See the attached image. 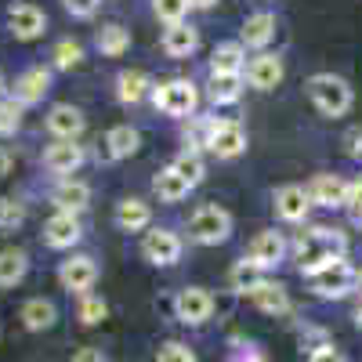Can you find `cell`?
<instances>
[{
    "label": "cell",
    "instance_id": "7bdbcfd3",
    "mask_svg": "<svg viewBox=\"0 0 362 362\" xmlns=\"http://www.w3.org/2000/svg\"><path fill=\"white\" fill-rule=\"evenodd\" d=\"M344 145H348V156H351V160H362V131H358V127L344 134Z\"/></svg>",
    "mask_w": 362,
    "mask_h": 362
},
{
    "label": "cell",
    "instance_id": "52a82bcc",
    "mask_svg": "<svg viewBox=\"0 0 362 362\" xmlns=\"http://www.w3.org/2000/svg\"><path fill=\"white\" fill-rule=\"evenodd\" d=\"M214 312V297H210L203 286H185L174 297V315L185 322V326H203Z\"/></svg>",
    "mask_w": 362,
    "mask_h": 362
},
{
    "label": "cell",
    "instance_id": "b9f144b4",
    "mask_svg": "<svg viewBox=\"0 0 362 362\" xmlns=\"http://www.w3.org/2000/svg\"><path fill=\"white\" fill-rule=\"evenodd\" d=\"M308 362H344V355H341L334 344H319V348L308 355Z\"/></svg>",
    "mask_w": 362,
    "mask_h": 362
},
{
    "label": "cell",
    "instance_id": "e575fe53",
    "mask_svg": "<svg viewBox=\"0 0 362 362\" xmlns=\"http://www.w3.org/2000/svg\"><path fill=\"white\" fill-rule=\"evenodd\" d=\"M54 69H73V66H80V58H83V47L76 44V40H58L54 44Z\"/></svg>",
    "mask_w": 362,
    "mask_h": 362
},
{
    "label": "cell",
    "instance_id": "30bf717a",
    "mask_svg": "<svg viewBox=\"0 0 362 362\" xmlns=\"http://www.w3.org/2000/svg\"><path fill=\"white\" fill-rule=\"evenodd\" d=\"M283 254H286V239L276 232V228H264V232H257L254 239H250V247H247V261L254 264V268H276L279 261H283Z\"/></svg>",
    "mask_w": 362,
    "mask_h": 362
},
{
    "label": "cell",
    "instance_id": "bcb514c9",
    "mask_svg": "<svg viewBox=\"0 0 362 362\" xmlns=\"http://www.w3.org/2000/svg\"><path fill=\"white\" fill-rule=\"evenodd\" d=\"M8 170H11V153H8L4 145H0V177H4Z\"/></svg>",
    "mask_w": 362,
    "mask_h": 362
},
{
    "label": "cell",
    "instance_id": "3957f363",
    "mask_svg": "<svg viewBox=\"0 0 362 362\" xmlns=\"http://www.w3.org/2000/svg\"><path fill=\"white\" fill-rule=\"evenodd\" d=\"M189 232H192L196 243L218 247V243H225V239L232 235V214H228L225 206H218V203H206V206H199L196 214H192Z\"/></svg>",
    "mask_w": 362,
    "mask_h": 362
},
{
    "label": "cell",
    "instance_id": "7dc6e473",
    "mask_svg": "<svg viewBox=\"0 0 362 362\" xmlns=\"http://www.w3.org/2000/svg\"><path fill=\"white\" fill-rule=\"evenodd\" d=\"M218 0H189V8H199V11H206V8H214Z\"/></svg>",
    "mask_w": 362,
    "mask_h": 362
},
{
    "label": "cell",
    "instance_id": "4fadbf2b",
    "mask_svg": "<svg viewBox=\"0 0 362 362\" xmlns=\"http://www.w3.org/2000/svg\"><path fill=\"white\" fill-rule=\"evenodd\" d=\"M80 235H83L80 218H76V214H62V210H58L54 218H47V225H44V243H47L51 250H69V247H76Z\"/></svg>",
    "mask_w": 362,
    "mask_h": 362
},
{
    "label": "cell",
    "instance_id": "484cf974",
    "mask_svg": "<svg viewBox=\"0 0 362 362\" xmlns=\"http://www.w3.org/2000/svg\"><path fill=\"white\" fill-rule=\"evenodd\" d=\"M148 73H141V69H124L116 76V98L124 102V105H134V102H141L145 95H148Z\"/></svg>",
    "mask_w": 362,
    "mask_h": 362
},
{
    "label": "cell",
    "instance_id": "e0dca14e",
    "mask_svg": "<svg viewBox=\"0 0 362 362\" xmlns=\"http://www.w3.org/2000/svg\"><path fill=\"white\" fill-rule=\"evenodd\" d=\"M243 66H247V51L239 40H225L210 54V76H243Z\"/></svg>",
    "mask_w": 362,
    "mask_h": 362
},
{
    "label": "cell",
    "instance_id": "74e56055",
    "mask_svg": "<svg viewBox=\"0 0 362 362\" xmlns=\"http://www.w3.org/2000/svg\"><path fill=\"white\" fill-rule=\"evenodd\" d=\"M22 221H25V206L15 203V199H0V232L18 228Z\"/></svg>",
    "mask_w": 362,
    "mask_h": 362
},
{
    "label": "cell",
    "instance_id": "ee69618b",
    "mask_svg": "<svg viewBox=\"0 0 362 362\" xmlns=\"http://www.w3.org/2000/svg\"><path fill=\"white\" fill-rule=\"evenodd\" d=\"M69 362H109V358H105L98 348H80V351H76Z\"/></svg>",
    "mask_w": 362,
    "mask_h": 362
},
{
    "label": "cell",
    "instance_id": "cb8c5ba5",
    "mask_svg": "<svg viewBox=\"0 0 362 362\" xmlns=\"http://www.w3.org/2000/svg\"><path fill=\"white\" fill-rule=\"evenodd\" d=\"M18 319H22L25 329L40 334V329H51L54 326L58 308H54V300H47V297H29L25 305H22V312H18Z\"/></svg>",
    "mask_w": 362,
    "mask_h": 362
},
{
    "label": "cell",
    "instance_id": "603a6c76",
    "mask_svg": "<svg viewBox=\"0 0 362 362\" xmlns=\"http://www.w3.org/2000/svg\"><path fill=\"white\" fill-rule=\"evenodd\" d=\"M196 47H199V33L189 22H174V25L163 29V51L170 58H189Z\"/></svg>",
    "mask_w": 362,
    "mask_h": 362
},
{
    "label": "cell",
    "instance_id": "ab89813d",
    "mask_svg": "<svg viewBox=\"0 0 362 362\" xmlns=\"http://www.w3.org/2000/svg\"><path fill=\"white\" fill-rule=\"evenodd\" d=\"M62 4H66V11H69L73 18H90V15L98 11L102 0H62Z\"/></svg>",
    "mask_w": 362,
    "mask_h": 362
},
{
    "label": "cell",
    "instance_id": "4dcf8cb0",
    "mask_svg": "<svg viewBox=\"0 0 362 362\" xmlns=\"http://www.w3.org/2000/svg\"><path fill=\"white\" fill-rule=\"evenodd\" d=\"M210 102L214 105H235L243 95V76H210Z\"/></svg>",
    "mask_w": 362,
    "mask_h": 362
},
{
    "label": "cell",
    "instance_id": "f546056e",
    "mask_svg": "<svg viewBox=\"0 0 362 362\" xmlns=\"http://www.w3.org/2000/svg\"><path fill=\"white\" fill-rule=\"evenodd\" d=\"M25 272H29V257H25V250H15V247H8V250H0V286H18L22 279H25Z\"/></svg>",
    "mask_w": 362,
    "mask_h": 362
},
{
    "label": "cell",
    "instance_id": "7c38bea8",
    "mask_svg": "<svg viewBox=\"0 0 362 362\" xmlns=\"http://www.w3.org/2000/svg\"><path fill=\"white\" fill-rule=\"evenodd\" d=\"M257 312H268V315H283L290 312V293L283 283H272V279H257L247 293H243Z\"/></svg>",
    "mask_w": 362,
    "mask_h": 362
},
{
    "label": "cell",
    "instance_id": "d590c367",
    "mask_svg": "<svg viewBox=\"0 0 362 362\" xmlns=\"http://www.w3.org/2000/svg\"><path fill=\"white\" fill-rule=\"evenodd\" d=\"M228 279H232V290L247 293V290L261 279V268H254V264L243 257V261H235V268H232V276H228Z\"/></svg>",
    "mask_w": 362,
    "mask_h": 362
},
{
    "label": "cell",
    "instance_id": "816d5d0a",
    "mask_svg": "<svg viewBox=\"0 0 362 362\" xmlns=\"http://www.w3.org/2000/svg\"><path fill=\"white\" fill-rule=\"evenodd\" d=\"M358 225H362V218H358Z\"/></svg>",
    "mask_w": 362,
    "mask_h": 362
},
{
    "label": "cell",
    "instance_id": "5bb4252c",
    "mask_svg": "<svg viewBox=\"0 0 362 362\" xmlns=\"http://www.w3.org/2000/svg\"><path fill=\"white\" fill-rule=\"evenodd\" d=\"M272 203H276V214H279L286 225L305 221V218H308V206H312L308 189H300V185H283V189H276Z\"/></svg>",
    "mask_w": 362,
    "mask_h": 362
},
{
    "label": "cell",
    "instance_id": "681fc988",
    "mask_svg": "<svg viewBox=\"0 0 362 362\" xmlns=\"http://www.w3.org/2000/svg\"><path fill=\"white\" fill-rule=\"evenodd\" d=\"M355 290H358V293H362V272H358V279H355Z\"/></svg>",
    "mask_w": 362,
    "mask_h": 362
},
{
    "label": "cell",
    "instance_id": "8d00e7d4",
    "mask_svg": "<svg viewBox=\"0 0 362 362\" xmlns=\"http://www.w3.org/2000/svg\"><path fill=\"white\" fill-rule=\"evenodd\" d=\"M153 11H156V18H163L167 25L185 22V15H189V0H153Z\"/></svg>",
    "mask_w": 362,
    "mask_h": 362
},
{
    "label": "cell",
    "instance_id": "7a4b0ae2",
    "mask_svg": "<svg viewBox=\"0 0 362 362\" xmlns=\"http://www.w3.org/2000/svg\"><path fill=\"white\" fill-rule=\"evenodd\" d=\"M308 98L315 102V109L322 116H344L351 109V87L344 76H334V73H315L308 83Z\"/></svg>",
    "mask_w": 362,
    "mask_h": 362
},
{
    "label": "cell",
    "instance_id": "277c9868",
    "mask_svg": "<svg viewBox=\"0 0 362 362\" xmlns=\"http://www.w3.org/2000/svg\"><path fill=\"white\" fill-rule=\"evenodd\" d=\"M153 102H156L160 112H167L174 119H185L199 105V90H196L192 80H167V83H160L153 90Z\"/></svg>",
    "mask_w": 362,
    "mask_h": 362
},
{
    "label": "cell",
    "instance_id": "d4e9b609",
    "mask_svg": "<svg viewBox=\"0 0 362 362\" xmlns=\"http://www.w3.org/2000/svg\"><path fill=\"white\" fill-rule=\"evenodd\" d=\"M148 221H153V210H148L145 199H124L116 203V225L124 232H141L148 228Z\"/></svg>",
    "mask_w": 362,
    "mask_h": 362
},
{
    "label": "cell",
    "instance_id": "9a60e30c",
    "mask_svg": "<svg viewBox=\"0 0 362 362\" xmlns=\"http://www.w3.org/2000/svg\"><path fill=\"white\" fill-rule=\"evenodd\" d=\"M47 131L54 134V141H76L83 134V112L76 105H51Z\"/></svg>",
    "mask_w": 362,
    "mask_h": 362
},
{
    "label": "cell",
    "instance_id": "d6a6232c",
    "mask_svg": "<svg viewBox=\"0 0 362 362\" xmlns=\"http://www.w3.org/2000/svg\"><path fill=\"white\" fill-rule=\"evenodd\" d=\"M76 315H80V322H83V326H98V322L109 315L105 297H98V293H83V297H80V308H76Z\"/></svg>",
    "mask_w": 362,
    "mask_h": 362
},
{
    "label": "cell",
    "instance_id": "f907efd6",
    "mask_svg": "<svg viewBox=\"0 0 362 362\" xmlns=\"http://www.w3.org/2000/svg\"><path fill=\"white\" fill-rule=\"evenodd\" d=\"M0 98H4V76H0Z\"/></svg>",
    "mask_w": 362,
    "mask_h": 362
},
{
    "label": "cell",
    "instance_id": "7402d4cb",
    "mask_svg": "<svg viewBox=\"0 0 362 362\" xmlns=\"http://www.w3.org/2000/svg\"><path fill=\"white\" fill-rule=\"evenodd\" d=\"M80 163H83V145H76V141H54L44 153V167L51 174H73V170H80Z\"/></svg>",
    "mask_w": 362,
    "mask_h": 362
},
{
    "label": "cell",
    "instance_id": "44dd1931",
    "mask_svg": "<svg viewBox=\"0 0 362 362\" xmlns=\"http://www.w3.org/2000/svg\"><path fill=\"white\" fill-rule=\"evenodd\" d=\"M308 199L319 206H344L348 199V181L337 174H315L308 185Z\"/></svg>",
    "mask_w": 362,
    "mask_h": 362
},
{
    "label": "cell",
    "instance_id": "8992f818",
    "mask_svg": "<svg viewBox=\"0 0 362 362\" xmlns=\"http://www.w3.org/2000/svg\"><path fill=\"white\" fill-rule=\"evenodd\" d=\"M355 279H358V272L344 257H337L334 264H326L322 272L312 276V290L319 297H326V300H337V297H348L355 290Z\"/></svg>",
    "mask_w": 362,
    "mask_h": 362
},
{
    "label": "cell",
    "instance_id": "d6986e66",
    "mask_svg": "<svg viewBox=\"0 0 362 362\" xmlns=\"http://www.w3.org/2000/svg\"><path fill=\"white\" fill-rule=\"evenodd\" d=\"M272 40H276V15H272V11L247 15L243 29H239V44H243V47H268Z\"/></svg>",
    "mask_w": 362,
    "mask_h": 362
},
{
    "label": "cell",
    "instance_id": "9c48e42d",
    "mask_svg": "<svg viewBox=\"0 0 362 362\" xmlns=\"http://www.w3.org/2000/svg\"><path fill=\"white\" fill-rule=\"evenodd\" d=\"M141 254L148 264H174L181 257V239L170 232V228H148L141 235Z\"/></svg>",
    "mask_w": 362,
    "mask_h": 362
},
{
    "label": "cell",
    "instance_id": "2e32d148",
    "mask_svg": "<svg viewBox=\"0 0 362 362\" xmlns=\"http://www.w3.org/2000/svg\"><path fill=\"white\" fill-rule=\"evenodd\" d=\"M51 90V69H44V66H33V69H25L18 80H15V102H22V105H37V102H44V95Z\"/></svg>",
    "mask_w": 362,
    "mask_h": 362
},
{
    "label": "cell",
    "instance_id": "60d3db41",
    "mask_svg": "<svg viewBox=\"0 0 362 362\" xmlns=\"http://www.w3.org/2000/svg\"><path fill=\"white\" fill-rule=\"evenodd\" d=\"M344 206L351 210L355 218H362V177L348 185V199H344Z\"/></svg>",
    "mask_w": 362,
    "mask_h": 362
},
{
    "label": "cell",
    "instance_id": "f1b7e54d",
    "mask_svg": "<svg viewBox=\"0 0 362 362\" xmlns=\"http://www.w3.org/2000/svg\"><path fill=\"white\" fill-rule=\"evenodd\" d=\"M95 47H98L102 54H109V58L124 54V51L131 47V29H124L119 22H109V25H102L98 33H95Z\"/></svg>",
    "mask_w": 362,
    "mask_h": 362
},
{
    "label": "cell",
    "instance_id": "ac0fdd59",
    "mask_svg": "<svg viewBox=\"0 0 362 362\" xmlns=\"http://www.w3.org/2000/svg\"><path fill=\"white\" fill-rule=\"evenodd\" d=\"M247 83L257 87V90H272L283 83V58L279 54H257L254 62L247 66Z\"/></svg>",
    "mask_w": 362,
    "mask_h": 362
},
{
    "label": "cell",
    "instance_id": "f6af8a7d",
    "mask_svg": "<svg viewBox=\"0 0 362 362\" xmlns=\"http://www.w3.org/2000/svg\"><path fill=\"white\" fill-rule=\"evenodd\" d=\"M228 362H264L261 358V351H254V348H247V351H235Z\"/></svg>",
    "mask_w": 362,
    "mask_h": 362
},
{
    "label": "cell",
    "instance_id": "836d02e7",
    "mask_svg": "<svg viewBox=\"0 0 362 362\" xmlns=\"http://www.w3.org/2000/svg\"><path fill=\"white\" fill-rule=\"evenodd\" d=\"M22 112L25 105L15 98H0V134H15L22 127Z\"/></svg>",
    "mask_w": 362,
    "mask_h": 362
},
{
    "label": "cell",
    "instance_id": "ba28073f",
    "mask_svg": "<svg viewBox=\"0 0 362 362\" xmlns=\"http://www.w3.org/2000/svg\"><path fill=\"white\" fill-rule=\"evenodd\" d=\"M95 279H98V264H95V257H87V254H76V257L58 264V283H62L69 293L83 297L90 286H95Z\"/></svg>",
    "mask_w": 362,
    "mask_h": 362
},
{
    "label": "cell",
    "instance_id": "83f0119b",
    "mask_svg": "<svg viewBox=\"0 0 362 362\" xmlns=\"http://www.w3.org/2000/svg\"><path fill=\"white\" fill-rule=\"evenodd\" d=\"M138 145H141V134L131 127V124H119L105 134V148H109V156L112 160H127L138 153Z\"/></svg>",
    "mask_w": 362,
    "mask_h": 362
},
{
    "label": "cell",
    "instance_id": "f35d334b",
    "mask_svg": "<svg viewBox=\"0 0 362 362\" xmlns=\"http://www.w3.org/2000/svg\"><path fill=\"white\" fill-rule=\"evenodd\" d=\"M156 362H196V355H192V348H189V344L170 341V344H163V348H160V358H156Z\"/></svg>",
    "mask_w": 362,
    "mask_h": 362
},
{
    "label": "cell",
    "instance_id": "8fae6325",
    "mask_svg": "<svg viewBox=\"0 0 362 362\" xmlns=\"http://www.w3.org/2000/svg\"><path fill=\"white\" fill-rule=\"evenodd\" d=\"M8 29L15 40H37L47 33V15L37 4H15L8 11Z\"/></svg>",
    "mask_w": 362,
    "mask_h": 362
},
{
    "label": "cell",
    "instance_id": "ffe728a7",
    "mask_svg": "<svg viewBox=\"0 0 362 362\" xmlns=\"http://www.w3.org/2000/svg\"><path fill=\"white\" fill-rule=\"evenodd\" d=\"M51 203L62 210V214H80V210L90 203V189L76 177H62L58 185L51 189Z\"/></svg>",
    "mask_w": 362,
    "mask_h": 362
},
{
    "label": "cell",
    "instance_id": "5b68a950",
    "mask_svg": "<svg viewBox=\"0 0 362 362\" xmlns=\"http://www.w3.org/2000/svg\"><path fill=\"white\" fill-rule=\"evenodd\" d=\"M206 148L218 160H235L247 148V131L235 119H206Z\"/></svg>",
    "mask_w": 362,
    "mask_h": 362
},
{
    "label": "cell",
    "instance_id": "4316f807",
    "mask_svg": "<svg viewBox=\"0 0 362 362\" xmlns=\"http://www.w3.org/2000/svg\"><path fill=\"white\" fill-rule=\"evenodd\" d=\"M153 189H156V196L163 199V203H181L189 192H192V185L185 177H181L174 167H163L156 177H153Z\"/></svg>",
    "mask_w": 362,
    "mask_h": 362
},
{
    "label": "cell",
    "instance_id": "1f68e13d",
    "mask_svg": "<svg viewBox=\"0 0 362 362\" xmlns=\"http://www.w3.org/2000/svg\"><path fill=\"white\" fill-rule=\"evenodd\" d=\"M170 167H174V170H177L181 177H185L192 189H196L199 181H203V170H206V167H203V156L196 153V148H185V153H181V156H177V160H174Z\"/></svg>",
    "mask_w": 362,
    "mask_h": 362
},
{
    "label": "cell",
    "instance_id": "6da1fadb",
    "mask_svg": "<svg viewBox=\"0 0 362 362\" xmlns=\"http://www.w3.org/2000/svg\"><path fill=\"white\" fill-rule=\"evenodd\" d=\"M297 261H300V272L312 279L315 272H322L326 264H334L337 257H344V250H348V239H344V232L341 228H326V225H319V228H308V232H300V239H297Z\"/></svg>",
    "mask_w": 362,
    "mask_h": 362
},
{
    "label": "cell",
    "instance_id": "c3c4849f",
    "mask_svg": "<svg viewBox=\"0 0 362 362\" xmlns=\"http://www.w3.org/2000/svg\"><path fill=\"white\" fill-rule=\"evenodd\" d=\"M355 322H358V329H362V300H358V308H355Z\"/></svg>",
    "mask_w": 362,
    "mask_h": 362
}]
</instances>
